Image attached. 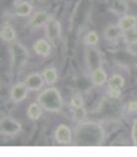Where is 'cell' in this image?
<instances>
[{"mask_svg":"<svg viewBox=\"0 0 137 157\" xmlns=\"http://www.w3.org/2000/svg\"><path fill=\"white\" fill-rule=\"evenodd\" d=\"M43 77H44L45 82L47 85L55 84V82H57V78H58V74H57L56 69L55 68L46 69L43 72Z\"/></svg>","mask_w":137,"mask_h":157,"instance_id":"obj_19","label":"cell"},{"mask_svg":"<svg viewBox=\"0 0 137 157\" xmlns=\"http://www.w3.org/2000/svg\"><path fill=\"white\" fill-rule=\"evenodd\" d=\"M39 1H40V0H39Z\"/></svg>","mask_w":137,"mask_h":157,"instance_id":"obj_28","label":"cell"},{"mask_svg":"<svg viewBox=\"0 0 137 157\" xmlns=\"http://www.w3.org/2000/svg\"><path fill=\"white\" fill-rule=\"evenodd\" d=\"M21 129H22V125L17 121H15L14 118L6 117L1 119V122H0V131H1V134L6 136H13L19 133Z\"/></svg>","mask_w":137,"mask_h":157,"instance_id":"obj_6","label":"cell"},{"mask_svg":"<svg viewBox=\"0 0 137 157\" xmlns=\"http://www.w3.org/2000/svg\"><path fill=\"white\" fill-rule=\"evenodd\" d=\"M132 139H133V143L137 145V119L133 123V128H132Z\"/></svg>","mask_w":137,"mask_h":157,"instance_id":"obj_27","label":"cell"},{"mask_svg":"<svg viewBox=\"0 0 137 157\" xmlns=\"http://www.w3.org/2000/svg\"><path fill=\"white\" fill-rule=\"evenodd\" d=\"M0 36L4 42H13L16 38V32L14 28L9 24H4L1 27V31H0Z\"/></svg>","mask_w":137,"mask_h":157,"instance_id":"obj_13","label":"cell"},{"mask_svg":"<svg viewBox=\"0 0 137 157\" xmlns=\"http://www.w3.org/2000/svg\"><path fill=\"white\" fill-rule=\"evenodd\" d=\"M35 53L37 55L43 56V57H48L51 54V45L50 42L45 39H39L37 40L34 46H33Z\"/></svg>","mask_w":137,"mask_h":157,"instance_id":"obj_10","label":"cell"},{"mask_svg":"<svg viewBox=\"0 0 137 157\" xmlns=\"http://www.w3.org/2000/svg\"><path fill=\"white\" fill-rule=\"evenodd\" d=\"M50 17L51 16H49V14L45 11L36 12L30 20V26L33 28H40L42 26H45Z\"/></svg>","mask_w":137,"mask_h":157,"instance_id":"obj_11","label":"cell"},{"mask_svg":"<svg viewBox=\"0 0 137 157\" xmlns=\"http://www.w3.org/2000/svg\"><path fill=\"white\" fill-rule=\"evenodd\" d=\"M38 104L50 113H58L63 107V98L60 92L55 88L43 90L37 98Z\"/></svg>","mask_w":137,"mask_h":157,"instance_id":"obj_2","label":"cell"},{"mask_svg":"<svg viewBox=\"0 0 137 157\" xmlns=\"http://www.w3.org/2000/svg\"><path fill=\"white\" fill-rule=\"evenodd\" d=\"M33 6L28 1H21L15 6V14L19 17H26L31 14Z\"/></svg>","mask_w":137,"mask_h":157,"instance_id":"obj_16","label":"cell"},{"mask_svg":"<svg viewBox=\"0 0 137 157\" xmlns=\"http://www.w3.org/2000/svg\"><path fill=\"white\" fill-rule=\"evenodd\" d=\"M55 139L60 144H70L72 142V130L66 124H61L55 130Z\"/></svg>","mask_w":137,"mask_h":157,"instance_id":"obj_7","label":"cell"},{"mask_svg":"<svg viewBox=\"0 0 137 157\" xmlns=\"http://www.w3.org/2000/svg\"><path fill=\"white\" fill-rule=\"evenodd\" d=\"M107 80V74L102 68H98L91 72V82L97 86H102Z\"/></svg>","mask_w":137,"mask_h":157,"instance_id":"obj_15","label":"cell"},{"mask_svg":"<svg viewBox=\"0 0 137 157\" xmlns=\"http://www.w3.org/2000/svg\"><path fill=\"white\" fill-rule=\"evenodd\" d=\"M124 85H125V80L122 76L118 75V74H115V75L111 76L110 78L108 80V86L109 88L112 89H122Z\"/></svg>","mask_w":137,"mask_h":157,"instance_id":"obj_18","label":"cell"},{"mask_svg":"<svg viewBox=\"0 0 137 157\" xmlns=\"http://www.w3.org/2000/svg\"><path fill=\"white\" fill-rule=\"evenodd\" d=\"M74 142L78 145H101L105 138V131L97 122L86 121L76 129Z\"/></svg>","mask_w":137,"mask_h":157,"instance_id":"obj_1","label":"cell"},{"mask_svg":"<svg viewBox=\"0 0 137 157\" xmlns=\"http://www.w3.org/2000/svg\"><path fill=\"white\" fill-rule=\"evenodd\" d=\"M113 9L117 12V13H123L127 10V5L121 0H118V3H116L115 5L113 6Z\"/></svg>","mask_w":137,"mask_h":157,"instance_id":"obj_24","label":"cell"},{"mask_svg":"<svg viewBox=\"0 0 137 157\" xmlns=\"http://www.w3.org/2000/svg\"><path fill=\"white\" fill-rule=\"evenodd\" d=\"M70 106H72L73 109H78V107L84 106V100L81 94H74L70 98Z\"/></svg>","mask_w":137,"mask_h":157,"instance_id":"obj_23","label":"cell"},{"mask_svg":"<svg viewBox=\"0 0 137 157\" xmlns=\"http://www.w3.org/2000/svg\"><path fill=\"white\" fill-rule=\"evenodd\" d=\"M121 32L122 30L119 28L118 25H109L105 28V38L109 41V42H113V41H116L117 40L120 35H121Z\"/></svg>","mask_w":137,"mask_h":157,"instance_id":"obj_14","label":"cell"},{"mask_svg":"<svg viewBox=\"0 0 137 157\" xmlns=\"http://www.w3.org/2000/svg\"><path fill=\"white\" fill-rule=\"evenodd\" d=\"M99 36L95 31H89L85 37V42L89 46H95L98 43Z\"/></svg>","mask_w":137,"mask_h":157,"instance_id":"obj_21","label":"cell"},{"mask_svg":"<svg viewBox=\"0 0 137 157\" xmlns=\"http://www.w3.org/2000/svg\"><path fill=\"white\" fill-rule=\"evenodd\" d=\"M136 24H137V18L135 16L123 15L122 17L119 18L117 25L122 31H125V30H128V29L135 28Z\"/></svg>","mask_w":137,"mask_h":157,"instance_id":"obj_12","label":"cell"},{"mask_svg":"<svg viewBox=\"0 0 137 157\" xmlns=\"http://www.w3.org/2000/svg\"><path fill=\"white\" fill-rule=\"evenodd\" d=\"M126 109L129 113H137V101H129L126 105Z\"/></svg>","mask_w":137,"mask_h":157,"instance_id":"obj_25","label":"cell"},{"mask_svg":"<svg viewBox=\"0 0 137 157\" xmlns=\"http://www.w3.org/2000/svg\"><path fill=\"white\" fill-rule=\"evenodd\" d=\"M44 77L43 75H40V74H31L26 78V81H25V84L28 86V89L30 90H39L43 88L44 86Z\"/></svg>","mask_w":137,"mask_h":157,"instance_id":"obj_9","label":"cell"},{"mask_svg":"<svg viewBox=\"0 0 137 157\" xmlns=\"http://www.w3.org/2000/svg\"><path fill=\"white\" fill-rule=\"evenodd\" d=\"M108 94H109V97L111 98H118L120 97V94H121V93H120V90H118V89L110 88L109 92H108Z\"/></svg>","mask_w":137,"mask_h":157,"instance_id":"obj_26","label":"cell"},{"mask_svg":"<svg viewBox=\"0 0 137 157\" xmlns=\"http://www.w3.org/2000/svg\"><path fill=\"white\" fill-rule=\"evenodd\" d=\"M45 30H46V37H47L49 42H51L52 44L55 45L61 39V33H62L61 24L55 18L50 17L47 24L45 25Z\"/></svg>","mask_w":137,"mask_h":157,"instance_id":"obj_4","label":"cell"},{"mask_svg":"<svg viewBox=\"0 0 137 157\" xmlns=\"http://www.w3.org/2000/svg\"><path fill=\"white\" fill-rule=\"evenodd\" d=\"M27 115L29 118L32 119V121H37V119H39L41 115H42V106H41L39 104L33 102V104H31L28 106Z\"/></svg>","mask_w":137,"mask_h":157,"instance_id":"obj_17","label":"cell"},{"mask_svg":"<svg viewBox=\"0 0 137 157\" xmlns=\"http://www.w3.org/2000/svg\"><path fill=\"white\" fill-rule=\"evenodd\" d=\"M122 37L124 41L128 44L137 43V28H131L128 30L122 31Z\"/></svg>","mask_w":137,"mask_h":157,"instance_id":"obj_20","label":"cell"},{"mask_svg":"<svg viewBox=\"0 0 137 157\" xmlns=\"http://www.w3.org/2000/svg\"><path fill=\"white\" fill-rule=\"evenodd\" d=\"M86 109H85V107H84V106L78 107V109H74L73 117H74V119L76 121L81 122V121H84V119L86 118Z\"/></svg>","mask_w":137,"mask_h":157,"instance_id":"obj_22","label":"cell"},{"mask_svg":"<svg viewBox=\"0 0 137 157\" xmlns=\"http://www.w3.org/2000/svg\"><path fill=\"white\" fill-rule=\"evenodd\" d=\"M86 66L90 72H93L94 70L101 68L102 57L101 54L94 46H89L86 50Z\"/></svg>","mask_w":137,"mask_h":157,"instance_id":"obj_5","label":"cell"},{"mask_svg":"<svg viewBox=\"0 0 137 157\" xmlns=\"http://www.w3.org/2000/svg\"><path fill=\"white\" fill-rule=\"evenodd\" d=\"M11 55V72L13 74H18L26 65L29 53L27 49L20 43H13L10 46Z\"/></svg>","mask_w":137,"mask_h":157,"instance_id":"obj_3","label":"cell"},{"mask_svg":"<svg viewBox=\"0 0 137 157\" xmlns=\"http://www.w3.org/2000/svg\"><path fill=\"white\" fill-rule=\"evenodd\" d=\"M28 86H26L25 82H19V84H16L11 90V98L15 104H18V102L24 101L25 98L28 96Z\"/></svg>","mask_w":137,"mask_h":157,"instance_id":"obj_8","label":"cell"}]
</instances>
